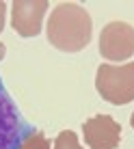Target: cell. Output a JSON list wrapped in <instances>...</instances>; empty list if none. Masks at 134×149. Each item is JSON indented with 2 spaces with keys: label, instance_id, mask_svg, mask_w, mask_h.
<instances>
[{
  "label": "cell",
  "instance_id": "1",
  "mask_svg": "<svg viewBox=\"0 0 134 149\" xmlns=\"http://www.w3.org/2000/svg\"><path fill=\"white\" fill-rule=\"evenodd\" d=\"M93 33L89 11L76 2H61L48 19V41L61 52H80L87 48Z\"/></svg>",
  "mask_w": 134,
  "mask_h": 149
},
{
  "label": "cell",
  "instance_id": "2",
  "mask_svg": "<svg viewBox=\"0 0 134 149\" xmlns=\"http://www.w3.org/2000/svg\"><path fill=\"white\" fill-rule=\"evenodd\" d=\"M95 89L108 104L123 106L134 100V63L100 65L95 76Z\"/></svg>",
  "mask_w": 134,
  "mask_h": 149
},
{
  "label": "cell",
  "instance_id": "3",
  "mask_svg": "<svg viewBox=\"0 0 134 149\" xmlns=\"http://www.w3.org/2000/svg\"><path fill=\"white\" fill-rule=\"evenodd\" d=\"M33 132L35 127L24 119L0 76V149H20Z\"/></svg>",
  "mask_w": 134,
  "mask_h": 149
},
{
  "label": "cell",
  "instance_id": "4",
  "mask_svg": "<svg viewBox=\"0 0 134 149\" xmlns=\"http://www.w3.org/2000/svg\"><path fill=\"white\" fill-rule=\"evenodd\" d=\"M100 54L108 61H126L134 54V28L126 22H110L102 28Z\"/></svg>",
  "mask_w": 134,
  "mask_h": 149
},
{
  "label": "cell",
  "instance_id": "5",
  "mask_svg": "<svg viewBox=\"0 0 134 149\" xmlns=\"http://www.w3.org/2000/svg\"><path fill=\"white\" fill-rule=\"evenodd\" d=\"M48 11L45 0H15L11 11V24L20 37H37L41 22Z\"/></svg>",
  "mask_w": 134,
  "mask_h": 149
},
{
  "label": "cell",
  "instance_id": "6",
  "mask_svg": "<svg viewBox=\"0 0 134 149\" xmlns=\"http://www.w3.org/2000/svg\"><path fill=\"white\" fill-rule=\"evenodd\" d=\"M84 141L91 149H115L121 141V125L108 115H95L82 123Z\"/></svg>",
  "mask_w": 134,
  "mask_h": 149
},
{
  "label": "cell",
  "instance_id": "7",
  "mask_svg": "<svg viewBox=\"0 0 134 149\" xmlns=\"http://www.w3.org/2000/svg\"><path fill=\"white\" fill-rule=\"evenodd\" d=\"M54 149H82V147H80V143H78V136H76V132L65 130V132H61V134L56 136Z\"/></svg>",
  "mask_w": 134,
  "mask_h": 149
},
{
  "label": "cell",
  "instance_id": "8",
  "mask_svg": "<svg viewBox=\"0 0 134 149\" xmlns=\"http://www.w3.org/2000/svg\"><path fill=\"white\" fill-rule=\"evenodd\" d=\"M20 149H50V141L41 134L39 130H35L33 134L22 143V147H20Z\"/></svg>",
  "mask_w": 134,
  "mask_h": 149
},
{
  "label": "cell",
  "instance_id": "9",
  "mask_svg": "<svg viewBox=\"0 0 134 149\" xmlns=\"http://www.w3.org/2000/svg\"><path fill=\"white\" fill-rule=\"evenodd\" d=\"M4 13H7V4L0 0V33H2V28H4Z\"/></svg>",
  "mask_w": 134,
  "mask_h": 149
},
{
  "label": "cell",
  "instance_id": "10",
  "mask_svg": "<svg viewBox=\"0 0 134 149\" xmlns=\"http://www.w3.org/2000/svg\"><path fill=\"white\" fill-rule=\"evenodd\" d=\"M4 56V43H0V58Z\"/></svg>",
  "mask_w": 134,
  "mask_h": 149
},
{
  "label": "cell",
  "instance_id": "11",
  "mask_svg": "<svg viewBox=\"0 0 134 149\" xmlns=\"http://www.w3.org/2000/svg\"><path fill=\"white\" fill-rule=\"evenodd\" d=\"M130 125L134 127V112H132V117H130Z\"/></svg>",
  "mask_w": 134,
  "mask_h": 149
}]
</instances>
